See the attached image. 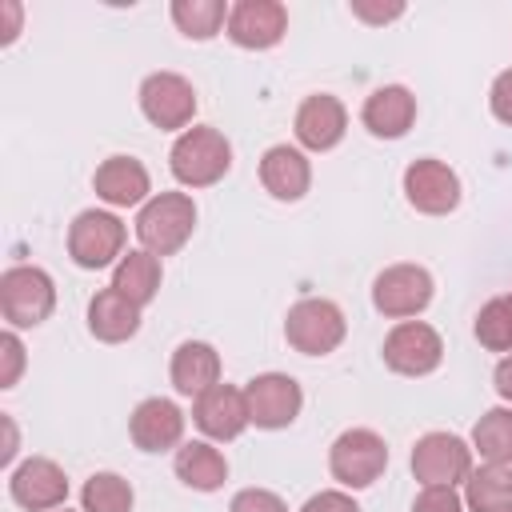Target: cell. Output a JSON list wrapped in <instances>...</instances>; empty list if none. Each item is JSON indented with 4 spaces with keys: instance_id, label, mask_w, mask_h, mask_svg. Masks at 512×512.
<instances>
[{
    "instance_id": "obj_1",
    "label": "cell",
    "mask_w": 512,
    "mask_h": 512,
    "mask_svg": "<svg viewBox=\"0 0 512 512\" xmlns=\"http://www.w3.org/2000/svg\"><path fill=\"white\" fill-rule=\"evenodd\" d=\"M168 168L184 188H208L216 180H224V172L232 168V144L224 140L220 128H188L176 136L172 152H168Z\"/></svg>"
},
{
    "instance_id": "obj_2",
    "label": "cell",
    "mask_w": 512,
    "mask_h": 512,
    "mask_svg": "<svg viewBox=\"0 0 512 512\" xmlns=\"http://www.w3.org/2000/svg\"><path fill=\"white\" fill-rule=\"evenodd\" d=\"M196 228V204L188 192H156L140 216H136V236H140V248L152 252V256H172L188 244Z\"/></svg>"
},
{
    "instance_id": "obj_3",
    "label": "cell",
    "mask_w": 512,
    "mask_h": 512,
    "mask_svg": "<svg viewBox=\"0 0 512 512\" xmlns=\"http://www.w3.org/2000/svg\"><path fill=\"white\" fill-rule=\"evenodd\" d=\"M56 308V284L36 264H12L0 276V312L8 328H36Z\"/></svg>"
},
{
    "instance_id": "obj_4",
    "label": "cell",
    "mask_w": 512,
    "mask_h": 512,
    "mask_svg": "<svg viewBox=\"0 0 512 512\" xmlns=\"http://www.w3.org/2000/svg\"><path fill=\"white\" fill-rule=\"evenodd\" d=\"M344 332H348V320H344L340 304H332L324 296L296 300L288 308V320H284V340L300 356H328V352H336Z\"/></svg>"
},
{
    "instance_id": "obj_5",
    "label": "cell",
    "mask_w": 512,
    "mask_h": 512,
    "mask_svg": "<svg viewBox=\"0 0 512 512\" xmlns=\"http://www.w3.org/2000/svg\"><path fill=\"white\" fill-rule=\"evenodd\" d=\"M68 256L76 268H108L116 256H124V220L104 208H84L68 224Z\"/></svg>"
},
{
    "instance_id": "obj_6",
    "label": "cell",
    "mask_w": 512,
    "mask_h": 512,
    "mask_svg": "<svg viewBox=\"0 0 512 512\" xmlns=\"http://www.w3.org/2000/svg\"><path fill=\"white\" fill-rule=\"evenodd\" d=\"M328 468L344 488H368L384 476L388 468V444L372 428H348L332 440Z\"/></svg>"
},
{
    "instance_id": "obj_7",
    "label": "cell",
    "mask_w": 512,
    "mask_h": 512,
    "mask_svg": "<svg viewBox=\"0 0 512 512\" xmlns=\"http://www.w3.org/2000/svg\"><path fill=\"white\" fill-rule=\"evenodd\" d=\"M432 272L420 264H388L376 280H372V304L380 316L388 320H408L420 316L432 304Z\"/></svg>"
},
{
    "instance_id": "obj_8",
    "label": "cell",
    "mask_w": 512,
    "mask_h": 512,
    "mask_svg": "<svg viewBox=\"0 0 512 512\" xmlns=\"http://www.w3.org/2000/svg\"><path fill=\"white\" fill-rule=\"evenodd\" d=\"M384 364L400 376H428L440 368L444 360V340L432 324L424 320H400L388 336H384V348H380Z\"/></svg>"
},
{
    "instance_id": "obj_9",
    "label": "cell",
    "mask_w": 512,
    "mask_h": 512,
    "mask_svg": "<svg viewBox=\"0 0 512 512\" xmlns=\"http://www.w3.org/2000/svg\"><path fill=\"white\" fill-rule=\"evenodd\" d=\"M140 112L160 132H176V128L188 132L196 116V88L180 72H152L140 84Z\"/></svg>"
},
{
    "instance_id": "obj_10",
    "label": "cell",
    "mask_w": 512,
    "mask_h": 512,
    "mask_svg": "<svg viewBox=\"0 0 512 512\" xmlns=\"http://www.w3.org/2000/svg\"><path fill=\"white\" fill-rule=\"evenodd\" d=\"M244 400H248V420H252L256 428H268V432L288 428V424L300 416V408H304L300 384H296L292 376H284V372L252 376V380L244 384Z\"/></svg>"
},
{
    "instance_id": "obj_11",
    "label": "cell",
    "mask_w": 512,
    "mask_h": 512,
    "mask_svg": "<svg viewBox=\"0 0 512 512\" xmlns=\"http://www.w3.org/2000/svg\"><path fill=\"white\" fill-rule=\"evenodd\" d=\"M472 472V448L452 432H424L412 448V476L428 484H460Z\"/></svg>"
},
{
    "instance_id": "obj_12",
    "label": "cell",
    "mask_w": 512,
    "mask_h": 512,
    "mask_svg": "<svg viewBox=\"0 0 512 512\" xmlns=\"http://www.w3.org/2000/svg\"><path fill=\"white\" fill-rule=\"evenodd\" d=\"M404 196L424 216H448L460 204V176L444 160L420 156L404 168Z\"/></svg>"
},
{
    "instance_id": "obj_13",
    "label": "cell",
    "mask_w": 512,
    "mask_h": 512,
    "mask_svg": "<svg viewBox=\"0 0 512 512\" xmlns=\"http://www.w3.org/2000/svg\"><path fill=\"white\" fill-rule=\"evenodd\" d=\"M8 496L24 512H52L68 500V476L56 460L48 456H28L24 464L12 468L8 476Z\"/></svg>"
},
{
    "instance_id": "obj_14",
    "label": "cell",
    "mask_w": 512,
    "mask_h": 512,
    "mask_svg": "<svg viewBox=\"0 0 512 512\" xmlns=\"http://www.w3.org/2000/svg\"><path fill=\"white\" fill-rule=\"evenodd\" d=\"M288 32V8L280 0H236L228 12V40L252 52L276 48Z\"/></svg>"
},
{
    "instance_id": "obj_15",
    "label": "cell",
    "mask_w": 512,
    "mask_h": 512,
    "mask_svg": "<svg viewBox=\"0 0 512 512\" xmlns=\"http://www.w3.org/2000/svg\"><path fill=\"white\" fill-rule=\"evenodd\" d=\"M192 420L208 440H236L252 420H248V400L244 388L236 384H216L192 404Z\"/></svg>"
},
{
    "instance_id": "obj_16",
    "label": "cell",
    "mask_w": 512,
    "mask_h": 512,
    "mask_svg": "<svg viewBox=\"0 0 512 512\" xmlns=\"http://www.w3.org/2000/svg\"><path fill=\"white\" fill-rule=\"evenodd\" d=\"M128 436H132V444L140 452H168L184 436V412L164 396H148V400H140L132 408Z\"/></svg>"
},
{
    "instance_id": "obj_17",
    "label": "cell",
    "mask_w": 512,
    "mask_h": 512,
    "mask_svg": "<svg viewBox=\"0 0 512 512\" xmlns=\"http://www.w3.org/2000/svg\"><path fill=\"white\" fill-rule=\"evenodd\" d=\"M348 128V112L332 92H312L304 96V104L296 108V140L308 152H328L344 140Z\"/></svg>"
},
{
    "instance_id": "obj_18",
    "label": "cell",
    "mask_w": 512,
    "mask_h": 512,
    "mask_svg": "<svg viewBox=\"0 0 512 512\" xmlns=\"http://www.w3.org/2000/svg\"><path fill=\"white\" fill-rule=\"evenodd\" d=\"M92 188L112 208H132V204L144 208L148 204V192H152V180H148V168L136 156H108L96 168Z\"/></svg>"
},
{
    "instance_id": "obj_19",
    "label": "cell",
    "mask_w": 512,
    "mask_h": 512,
    "mask_svg": "<svg viewBox=\"0 0 512 512\" xmlns=\"http://www.w3.org/2000/svg\"><path fill=\"white\" fill-rule=\"evenodd\" d=\"M360 120L376 140H400L416 124V96L404 84H384L364 100Z\"/></svg>"
},
{
    "instance_id": "obj_20",
    "label": "cell",
    "mask_w": 512,
    "mask_h": 512,
    "mask_svg": "<svg viewBox=\"0 0 512 512\" xmlns=\"http://www.w3.org/2000/svg\"><path fill=\"white\" fill-rule=\"evenodd\" d=\"M260 184H264L268 196L292 204V200H300V196L308 192V184H312V164H308V156H304L300 148H292V144H272V148L260 156Z\"/></svg>"
},
{
    "instance_id": "obj_21",
    "label": "cell",
    "mask_w": 512,
    "mask_h": 512,
    "mask_svg": "<svg viewBox=\"0 0 512 512\" xmlns=\"http://www.w3.org/2000/svg\"><path fill=\"white\" fill-rule=\"evenodd\" d=\"M88 332L104 344H124L140 332V304L120 296L112 284L88 300Z\"/></svg>"
},
{
    "instance_id": "obj_22",
    "label": "cell",
    "mask_w": 512,
    "mask_h": 512,
    "mask_svg": "<svg viewBox=\"0 0 512 512\" xmlns=\"http://www.w3.org/2000/svg\"><path fill=\"white\" fill-rule=\"evenodd\" d=\"M172 388L180 396H204L208 388L220 384V352L204 340H184L176 352H172Z\"/></svg>"
},
{
    "instance_id": "obj_23",
    "label": "cell",
    "mask_w": 512,
    "mask_h": 512,
    "mask_svg": "<svg viewBox=\"0 0 512 512\" xmlns=\"http://www.w3.org/2000/svg\"><path fill=\"white\" fill-rule=\"evenodd\" d=\"M176 476L196 492H216L228 480V460L208 440H188L176 448Z\"/></svg>"
},
{
    "instance_id": "obj_24",
    "label": "cell",
    "mask_w": 512,
    "mask_h": 512,
    "mask_svg": "<svg viewBox=\"0 0 512 512\" xmlns=\"http://www.w3.org/2000/svg\"><path fill=\"white\" fill-rule=\"evenodd\" d=\"M464 508L468 512H512V468L508 464H480L464 480Z\"/></svg>"
},
{
    "instance_id": "obj_25",
    "label": "cell",
    "mask_w": 512,
    "mask_h": 512,
    "mask_svg": "<svg viewBox=\"0 0 512 512\" xmlns=\"http://www.w3.org/2000/svg\"><path fill=\"white\" fill-rule=\"evenodd\" d=\"M112 288L120 296H128L132 304H152L156 292H160V260L152 252H128L116 260V272H112Z\"/></svg>"
},
{
    "instance_id": "obj_26",
    "label": "cell",
    "mask_w": 512,
    "mask_h": 512,
    "mask_svg": "<svg viewBox=\"0 0 512 512\" xmlns=\"http://www.w3.org/2000/svg\"><path fill=\"white\" fill-rule=\"evenodd\" d=\"M472 452L484 464L512 468V408H488L472 428Z\"/></svg>"
},
{
    "instance_id": "obj_27",
    "label": "cell",
    "mask_w": 512,
    "mask_h": 512,
    "mask_svg": "<svg viewBox=\"0 0 512 512\" xmlns=\"http://www.w3.org/2000/svg\"><path fill=\"white\" fill-rule=\"evenodd\" d=\"M228 4L224 0H172V24L188 40H212L220 28H228Z\"/></svg>"
},
{
    "instance_id": "obj_28",
    "label": "cell",
    "mask_w": 512,
    "mask_h": 512,
    "mask_svg": "<svg viewBox=\"0 0 512 512\" xmlns=\"http://www.w3.org/2000/svg\"><path fill=\"white\" fill-rule=\"evenodd\" d=\"M132 484L116 472H92L80 488L84 512H132Z\"/></svg>"
},
{
    "instance_id": "obj_29",
    "label": "cell",
    "mask_w": 512,
    "mask_h": 512,
    "mask_svg": "<svg viewBox=\"0 0 512 512\" xmlns=\"http://www.w3.org/2000/svg\"><path fill=\"white\" fill-rule=\"evenodd\" d=\"M476 340L488 352H512V292L508 296H492L476 312Z\"/></svg>"
},
{
    "instance_id": "obj_30",
    "label": "cell",
    "mask_w": 512,
    "mask_h": 512,
    "mask_svg": "<svg viewBox=\"0 0 512 512\" xmlns=\"http://www.w3.org/2000/svg\"><path fill=\"white\" fill-rule=\"evenodd\" d=\"M412 512H464V496L452 484H428L412 500Z\"/></svg>"
},
{
    "instance_id": "obj_31",
    "label": "cell",
    "mask_w": 512,
    "mask_h": 512,
    "mask_svg": "<svg viewBox=\"0 0 512 512\" xmlns=\"http://www.w3.org/2000/svg\"><path fill=\"white\" fill-rule=\"evenodd\" d=\"M228 512H288V504L268 488H240L232 496Z\"/></svg>"
},
{
    "instance_id": "obj_32",
    "label": "cell",
    "mask_w": 512,
    "mask_h": 512,
    "mask_svg": "<svg viewBox=\"0 0 512 512\" xmlns=\"http://www.w3.org/2000/svg\"><path fill=\"white\" fill-rule=\"evenodd\" d=\"M0 356H4V372H0V388H12L20 380V368H24V344L16 336V328H8L0 336Z\"/></svg>"
},
{
    "instance_id": "obj_33",
    "label": "cell",
    "mask_w": 512,
    "mask_h": 512,
    "mask_svg": "<svg viewBox=\"0 0 512 512\" xmlns=\"http://www.w3.org/2000/svg\"><path fill=\"white\" fill-rule=\"evenodd\" d=\"M488 108L500 124H512V68H504L488 88Z\"/></svg>"
},
{
    "instance_id": "obj_34",
    "label": "cell",
    "mask_w": 512,
    "mask_h": 512,
    "mask_svg": "<svg viewBox=\"0 0 512 512\" xmlns=\"http://www.w3.org/2000/svg\"><path fill=\"white\" fill-rule=\"evenodd\" d=\"M300 512H360V504H356L348 492H336V488H328V492H316V496H308Z\"/></svg>"
},
{
    "instance_id": "obj_35",
    "label": "cell",
    "mask_w": 512,
    "mask_h": 512,
    "mask_svg": "<svg viewBox=\"0 0 512 512\" xmlns=\"http://www.w3.org/2000/svg\"><path fill=\"white\" fill-rule=\"evenodd\" d=\"M404 12V4H384V8H376V4H352V16H360V20H368V24H388V20H396Z\"/></svg>"
},
{
    "instance_id": "obj_36",
    "label": "cell",
    "mask_w": 512,
    "mask_h": 512,
    "mask_svg": "<svg viewBox=\"0 0 512 512\" xmlns=\"http://www.w3.org/2000/svg\"><path fill=\"white\" fill-rule=\"evenodd\" d=\"M492 384H496V392L512 404V356H504L500 364H496V372H492Z\"/></svg>"
},
{
    "instance_id": "obj_37",
    "label": "cell",
    "mask_w": 512,
    "mask_h": 512,
    "mask_svg": "<svg viewBox=\"0 0 512 512\" xmlns=\"http://www.w3.org/2000/svg\"><path fill=\"white\" fill-rule=\"evenodd\" d=\"M4 12H8V32H4V44H12V40H16V32H20V8L8 0V4H4Z\"/></svg>"
},
{
    "instance_id": "obj_38",
    "label": "cell",
    "mask_w": 512,
    "mask_h": 512,
    "mask_svg": "<svg viewBox=\"0 0 512 512\" xmlns=\"http://www.w3.org/2000/svg\"><path fill=\"white\" fill-rule=\"evenodd\" d=\"M64 512H68V508H64Z\"/></svg>"
}]
</instances>
